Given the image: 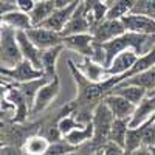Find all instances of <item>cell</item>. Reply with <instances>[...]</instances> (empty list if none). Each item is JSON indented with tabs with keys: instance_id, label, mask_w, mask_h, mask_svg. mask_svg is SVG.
<instances>
[{
	"instance_id": "6da1fadb",
	"label": "cell",
	"mask_w": 155,
	"mask_h": 155,
	"mask_svg": "<svg viewBox=\"0 0 155 155\" xmlns=\"http://www.w3.org/2000/svg\"><path fill=\"white\" fill-rule=\"evenodd\" d=\"M0 48H2V54H0V61H2L3 68H12L23 59L22 51L19 47L17 41V30H14L9 25L2 23V42H0Z\"/></svg>"
},
{
	"instance_id": "7a4b0ae2",
	"label": "cell",
	"mask_w": 155,
	"mask_h": 155,
	"mask_svg": "<svg viewBox=\"0 0 155 155\" xmlns=\"http://www.w3.org/2000/svg\"><path fill=\"white\" fill-rule=\"evenodd\" d=\"M115 116L110 110V107L106 104V101L99 102L95 109L93 113V126H95V135L93 140L96 143H101L104 140H109V134H110V129L113 124Z\"/></svg>"
},
{
	"instance_id": "3957f363",
	"label": "cell",
	"mask_w": 155,
	"mask_h": 155,
	"mask_svg": "<svg viewBox=\"0 0 155 155\" xmlns=\"http://www.w3.org/2000/svg\"><path fill=\"white\" fill-rule=\"evenodd\" d=\"M2 76L3 78H9V79L16 81V82H28V81H34V79H39V78H44L47 76L44 70L34 67L33 64L27 59H22L16 67L12 68H3L2 67Z\"/></svg>"
},
{
	"instance_id": "277c9868",
	"label": "cell",
	"mask_w": 155,
	"mask_h": 155,
	"mask_svg": "<svg viewBox=\"0 0 155 155\" xmlns=\"http://www.w3.org/2000/svg\"><path fill=\"white\" fill-rule=\"evenodd\" d=\"M126 31L127 30L121 19H104L102 22L96 23L90 33L93 34L96 42L104 44V42H109L112 39L124 34Z\"/></svg>"
},
{
	"instance_id": "5b68a950",
	"label": "cell",
	"mask_w": 155,
	"mask_h": 155,
	"mask_svg": "<svg viewBox=\"0 0 155 155\" xmlns=\"http://www.w3.org/2000/svg\"><path fill=\"white\" fill-rule=\"evenodd\" d=\"M121 20L127 31L155 36V17L149 14H144V12H129Z\"/></svg>"
},
{
	"instance_id": "8992f818",
	"label": "cell",
	"mask_w": 155,
	"mask_h": 155,
	"mask_svg": "<svg viewBox=\"0 0 155 155\" xmlns=\"http://www.w3.org/2000/svg\"><path fill=\"white\" fill-rule=\"evenodd\" d=\"M27 34L30 36V39L41 50H47V48H51V47L64 44L62 33L50 30V28H45V27H41V25L27 30Z\"/></svg>"
},
{
	"instance_id": "52a82bcc",
	"label": "cell",
	"mask_w": 155,
	"mask_h": 155,
	"mask_svg": "<svg viewBox=\"0 0 155 155\" xmlns=\"http://www.w3.org/2000/svg\"><path fill=\"white\" fill-rule=\"evenodd\" d=\"M140 56H141V54H138L134 48H126V50L120 51V53L112 59V62L106 67L107 74H109V76L126 74L129 70L135 65V62L138 61Z\"/></svg>"
},
{
	"instance_id": "ba28073f",
	"label": "cell",
	"mask_w": 155,
	"mask_h": 155,
	"mask_svg": "<svg viewBox=\"0 0 155 155\" xmlns=\"http://www.w3.org/2000/svg\"><path fill=\"white\" fill-rule=\"evenodd\" d=\"M153 115H155V90L153 92L149 90L146 96L137 104L130 120H129V126L130 127L141 126V124L147 123L149 120H152Z\"/></svg>"
},
{
	"instance_id": "9c48e42d",
	"label": "cell",
	"mask_w": 155,
	"mask_h": 155,
	"mask_svg": "<svg viewBox=\"0 0 155 155\" xmlns=\"http://www.w3.org/2000/svg\"><path fill=\"white\" fill-rule=\"evenodd\" d=\"M58 93H59V79H58V76H54V78H51L50 81H47L41 88L37 90L34 102H33L31 113L36 115L39 112L45 110L51 104V101L58 96Z\"/></svg>"
},
{
	"instance_id": "30bf717a",
	"label": "cell",
	"mask_w": 155,
	"mask_h": 155,
	"mask_svg": "<svg viewBox=\"0 0 155 155\" xmlns=\"http://www.w3.org/2000/svg\"><path fill=\"white\" fill-rule=\"evenodd\" d=\"M79 3H81V0H74L73 3H70L67 6L56 8L53 14L41 23V27H45V28H50V30H54V31L62 33V30L65 28L67 22L73 16V12L76 11V8L79 6Z\"/></svg>"
},
{
	"instance_id": "8fae6325",
	"label": "cell",
	"mask_w": 155,
	"mask_h": 155,
	"mask_svg": "<svg viewBox=\"0 0 155 155\" xmlns=\"http://www.w3.org/2000/svg\"><path fill=\"white\" fill-rule=\"evenodd\" d=\"M90 31H92V25H90V22L87 19L84 0H81L79 6L76 8L73 16L67 22L65 28L62 30V36H70V34H78V33H90Z\"/></svg>"
},
{
	"instance_id": "7c38bea8",
	"label": "cell",
	"mask_w": 155,
	"mask_h": 155,
	"mask_svg": "<svg viewBox=\"0 0 155 155\" xmlns=\"http://www.w3.org/2000/svg\"><path fill=\"white\" fill-rule=\"evenodd\" d=\"M93 45H95V37L92 33H78V34L64 36V47L78 51L84 56H92Z\"/></svg>"
},
{
	"instance_id": "4fadbf2b",
	"label": "cell",
	"mask_w": 155,
	"mask_h": 155,
	"mask_svg": "<svg viewBox=\"0 0 155 155\" xmlns=\"http://www.w3.org/2000/svg\"><path fill=\"white\" fill-rule=\"evenodd\" d=\"M17 41H19V47H20L23 59L30 61L34 67L44 70L42 68V50L31 41L27 31H17Z\"/></svg>"
},
{
	"instance_id": "5bb4252c",
	"label": "cell",
	"mask_w": 155,
	"mask_h": 155,
	"mask_svg": "<svg viewBox=\"0 0 155 155\" xmlns=\"http://www.w3.org/2000/svg\"><path fill=\"white\" fill-rule=\"evenodd\" d=\"M104 101L106 104L110 107L112 113L115 118H126V120H130V116L135 110V104L134 102H130L127 98L118 95V93H113L110 92L109 95L104 96Z\"/></svg>"
},
{
	"instance_id": "9a60e30c",
	"label": "cell",
	"mask_w": 155,
	"mask_h": 155,
	"mask_svg": "<svg viewBox=\"0 0 155 155\" xmlns=\"http://www.w3.org/2000/svg\"><path fill=\"white\" fill-rule=\"evenodd\" d=\"M2 23L9 25V27H12L17 31H27V30L34 27L31 16L25 11H20L19 8L14 9V11L6 12V14H2Z\"/></svg>"
},
{
	"instance_id": "2e32d148",
	"label": "cell",
	"mask_w": 155,
	"mask_h": 155,
	"mask_svg": "<svg viewBox=\"0 0 155 155\" xmlns=\"http://www.w3.org/2000/svg\"><path fill=\"white\" fill-rule=\"evenodd\" d=\"M6 101L11 102V104L16 107V118H14V120H16L17 123L25 121L28 112H31V107H30L28 101H27V98H25V95H23L22 90H17V88L9 90L8 95H6Z\"/></svg>"
},
{
	"instance_id": "e0dca14e",
	"label": "cell",
	"mask_w": 155,
	"mask_h": 155,
	"mask_svg": "<svg viewBox=\"0 0 155 155\" xmlns=\"http://www.w3.org/2000/svg\"><path fill=\"white\" fill-rule=\"evenodd\" d=\"M81 71L88 78L90 81H93V82H101V81H104V79L109 78L104 64L96 62L95 59H92L90 56L84 58L82 65H81Z\"/></svg>"
},
{
	"instance_id": "ac0fdd59",
	"label": "cell",
	"mask_w": 155,
	"mask_h": 155,
	"mask_svg": "<svg viewBox=\"0 0 155 155\" xmlns=\"http://www.w3.org/2000/svg\"><path fill=\"white\" fill-rule=\"evenodd\" d=\"M113 93H118L124 98H127L130 102H134V104L137 106L138 102L143 99L146 96V93L149 92V90H146L144 87L141 85H135V84H124V82H118L113 88H112Z\"/></svg>"
},
{
	"instance_id": "d6986e66",
	"label": "cell",
	"mask_w": 155,
	"mask_h": 155,
	"mask_svg": "<svg viewBox=\"0 0 155 155\" xmlns=\"http://www.w3.org/2000/svg\"><path fill=\"white\" fill-rule=\"evenodd\" d=\"M64 48H65L64 44H61V45H56V47L42 50V68H44V71L48 78L56 76V62H58V58L61 56Z\"/></svg>"
},
{
	"instance_id": "ffe728a7",
	"label": "cell",
	"mask_w": 155,
	"mask_h": 155,
	"mask_svg": "<svg viewBox=\"0 0 155 155\" xmlns=\"http://www.w3.org/2000/svg\"><path fill=\"white\" fill-rule=\"evenodd\" d=\"M93 135H95V126H93V121H90V123H87L84 126L76 127L74 130H71L68 135H65L64 138H65L70 144L78 147V146L87 143V141L93 140Z\"/></svg>"
},
{
	"instance_id": "44dd1931",
	"label": "cell",
	"mask_w": 155,
	"mask_h": 155,
	"mask_svg": "<svg viewBox=\"0 0 155 155\" xmlns=\"http://www.w3.org/2000/svg\"><path fill=\"white\" fill-rule=\"evenodd\" d=\"M54 9H56V2H54V0H44V2H36L33 11L30 12L31 20H33V25H34V27L41 25L45 19H48L51 14H53Z\"/></svg>"
},
{
	"instance_id": "7402d4cb",
	"label": "cell",
	"mask_w": 155,
	"mask_h": 155,
	"mask_svg": "<svg viewBox=\"0 0 155 155\" xmlns=\"http://www.w3.org/2000/svg\"><path fill=\"white\" fill-rule=\"evenodd\" d=\"M137 5V0H113L109 5L107 19H123L126 14L132 12Z\"/></svg>"
},
{
	"instance_id": "603a6c76",
	"label": "cell",
	"mask_w": 155,
	"mask_h": 155,
	"mask_svg": "<svg viewBox=\"0 0 155 155\" xmlns=\"http://www.w3.org/2000/svg\"><path fill=\"white\" fill-rule=\"evenodd\" d=\"M129 120L126 118H115L112 129H110V134H109V140L115 141L116 144H120L121 147H124L126 144V135L129 130Z\"/></svg>"
},
{
	"instance_id": "cb8c5ba5",
	"label": "cell",
	"mask_w": 155,
	"mask_h": 155,
	"mask_svg": "<svg viewBox=\"0 0 155 155\" xmlns=\"http://www.w3.org/2000/svg\"><path fill=\"white\" fill-rule=\"evenodd\" d=\"M124 84H135V85H141L146 90H155V67L141 71L138 74H134L130 78H126L124 81H121Z\"/></svg>"
},
{
	"instance_id": "d4e9b609",
	"label": "cell",
	"mask_w": 155,
	"mask_h": 155,
	"mask_svg": "<svg viewBox=\"0 0 155 155\" xmlns=\"http://www.w3.org/2000/svg\"><path fill=\"white\" fill-rule=\"evenodd\" d=\"M50 140L47 137H31L27 140L25 143V147L23 150L27 153H31V155H42V153H47L48 147H50Z\"/></svg>"
},
{
	"instance_id": "484cf974",
	"label": "cell",
	"mask_w": 155,
	"mask_h": 155,
	"mask_svg": "<svg viewBox=\"0 0 155 155\" xmlns=\"http://www.w3.org/2000/svg\"><path fill=\"white\" fill-rule=\"evenodd\" d=\"M141 134H143L141 126L129 127L127 135H126V144H124V152L126 153H135L141 147Z\"/></svg>"
},
{
	"instance_id": "4316f807",
	"label": "cell",
	"mask_w": 155,
	"mask_h": 155,
	"mask_svg": "<svg viewBox=\"0 0 155 155\" xmlns=\"http://www.w3.org/2000/svg\"><path fill=\"white\" fill-rule=\"evenodd\" d=\"M141 129H143V134H141V147L152 149L155 146V124H153V118L149 120L144 124H141Z\"/></svg>"
},
{
	"instance_id": "83f0119b",
	"label": "cell",
	"mask_w": 155,
	"mask_h": 155,
	"mask_svg": "<svg viewBox=\"0 0 155 155\" xmlns=\"http://www.w3.org/2000/svg\"><path fill=\"white\" fill-rule=\"evenodd\" d=\"M79 126H84V124H81L79 121H78V120L74 118V115L62 116V118L59 120V123H58V127H59V130H61V134H62L64 137L68 135L71 130H74V129L79 127Z\"/></svg>"
},
{
	"instance_id": "f1b7e54d",
	"label": "cell",
	"mask_w": 155,
	"mask_h": 155,
	"mask_svg": "<svg viewBox=\"0 0 155 155\" xmlns=\"http://www.w3.org/2000/svg\"><path fill=\"white\" fill-rule=\"evenodd\" d=\"M34 5H36V0H17V8L20 11L28 12V14L33 11Z\"/></svg>"
},
{
	"instance_id": "f546056e",
	"label": "cell",
	"mask_w": 155,
	"mask_h": 155,
	"mask_svg": "<svg viewBox=\"0 0 155 155\" xmlns=\"http://www.w3.org/2000/svg\"><path fill=\"white\" fill-rule=\"evenodd\" d=\"M56 2V8H62V6H67L70 3H73L74 0H54Z\"/></svg>"
},
{
	"instance_id": "4dcf8cb0",
	"label": "cell",
	"mask_w": 155,
	"mask_h": 155,
	"mask_svg": "<svg viewBox=\"0 0 155 155\" xmlns=\"http://www.w3.org/2000/svg\"><path fill=\"white\" fill-rule=\"evenodd\" d=\"M2 2H9V3H16L17 5V0H2Z\"/></svg>"
},
{
	"instance_id": "1f68e13d",
	"label": "cell",
	"mask_w": 155,
	"mask_h": 155,
	"mask_svg": "<svg viewBox=\"0 0 155 155\" xmlns=\"http://www.w3.org/2000/svg\"><path fill=\"white\" fill-rule=\"evenodd\" d=\"M150 152H152V153H155V146H153V147L150 149Z\"/></svg>"
},
{
	"instance_id": "d6a6232c",
	"label": "cell",
	"mask_w": 155,
	"mask_h": 155,
	"mask_svg": "<svg viewBox=\"0 0 155 155\" xmlns=\"http://www.w3.org/2000/svg\"><path fill=\"white\" fill-rule=\"evenodd\" d=\"M36 2H44V0H36Z\"/></svg>"
},
{
	"instance_id": "836d02e7",
	"label": "cell",
	"mask_w": 155,
	"mask_h": 155,
	"mask_svg": "<svg viewBox=\"0 0 155 155\" xmlns=\"http://www.w3.org/2000/svg\"><path fill=\"white\" fill-rule=\"evenodd\" d=\"M153 41H155V39H153Z\"/></svg>"
},
{
	"instance_id": "e575fe53",
	"label": "cell",
	"mask_w": 155,
	"mask_h": 155,
	"mask_svg": "<svg viewBox=\"0 0 155 155\" xmlns=\"http://www.w3.org/2000/svg\"><path fill=\"white\" fill-rule=\"evenodd\" d=\"M153 116H155V115H153Z\"/></svg>"
}]
</instances>
